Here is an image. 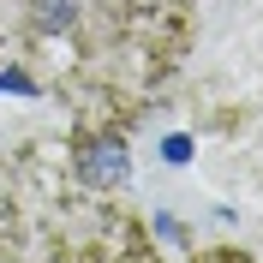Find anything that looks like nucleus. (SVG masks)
<instances>
[{
    "label": "nucleus",
    "instance_id": "obj_1",
    "mask_svg": "<svg viewBox=\"0 0 263 263\" xmlns=\"http://www.w3.org/2000/svg\"><path fill=\"white\" fill-rule=\"evenodd\" d=\"M84 180H90V185L126 180V149H120V138H102V144L84 149Z\"/></svg>",
    "mask_w": 263,
    "mask_h": 263
},
{
    "label": "nucleus",
    "instance_id": "obj_2",
    "mask_svg": "<svg viewBox=\"0 0 263 263\" xmlns=\"http://www.w3.org/2000/svg\"><path fill=\"white\" fill-rule=\"evenodd\" d=\"M66 18H72V12H66V0H42V24H48V30L66 24Z\"/></svg>",
    "mask_w": 263,
    "mask_h": 263
}]
</instances>
